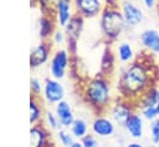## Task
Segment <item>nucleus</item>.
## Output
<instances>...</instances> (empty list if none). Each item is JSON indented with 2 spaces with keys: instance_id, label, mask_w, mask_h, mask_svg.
Instances as JSON below:
<instances>
[{
  "instance_id": "obj_1",
  "label": "nucleus",
  "mask_w": 159,
  "mask_h": 147,
  "mask_svg": "<svg viewBox=\"0 0 159 147\" xmlns=\"http://www.w3.org/2000/svg\"><path fill=\"white\" fill-rule=\"evenodd\" d=\"M155 65L149 53L123 65L114 82L117 96L135 103L147 90L157 85Z\"/></svg>"
},
{
  "instance_id": "obj_2",
  "label": "nucleus",
  "mask_w": 159,
  "mask_h": 147,
  "mask_svg": "<svg viewBox=\"0 0 159 147\" xmlns=\"http://www.w3.org/2000/svg\"><path fill=\"white\" fill-rule=\"evenodd\" d=\"M116 98L114 83L107 75H96L82 85V99L96 114H106Z\"/></svg>"
},
{
  "instance_id": "obj_3",
  "label": "nucleus",
  "mask_w": 159,
  "mask_h": 147,
  "mask_svg": "<svg viewBox=\"0 0 159 147\" xmlns=\"http://www.w3.org/2000/svg\"><path fill=\"white\" fill-rule=\"evenodd\" d=\"M99 26L106 44H112L127 30V25L119 5H104L99 14Z\"/></svg>"
},
{
  "instance_id": "obj_4",
  "label": "nucleus",
  "mask_w": 159,
  "mask_h": 147,
  "mask_svg": "<svg viewBox=\"0 0 159 147\" xmlns=\"http://www.w3.org/2000/svg\"><path fill=\"white\" fill-rule=\"evenodd\" d=\"M135 110H137V105H135L134 101H130V100L117 96L106 114L116 122L117 126L123 127L125 121L128 120V117Z\"/></svg>"
},
{
  "instance_id": "obj_5",
  "label": "nucleus",
  "mask_w": 159,
  "mask_h": 147,
  "mask_svg": "<svg viewBox=\"0 0 159 147\" xmlns=\"http://www.w3.org/2000/svg\"><path fill=\"white\" fill-rule=\"evenodd\" d=\"M70 54L71 53L66 48H57L52 53L48 64V70L52 78L61 80L66 77L70 68Z\"/></svg>"
},
{
  "instance_id": "obj_6",
  "label": "nucleus",
  "mask_w": 159,
  "mask_h": 147,
  "mask_svg": "<svg viewBox=\"0 0 159 147\" xmlns=\"http://www.w3.org/2000/svg\"><path fill=\"white\" fill-rule=\"evenodd\" d=\"M119 9L123 14L127 28H135L144 22V11L134 0H122Z\"/></svg>"
},
{
  "instance_id": "obj_7",
  "label": "nucleus",
  "mask_w": 159,
  "mask_h": 147,
  "mask_svg": "<svg viewBox=\"0 0 159 147\" xmlns=\"http://www.w3.org/2000/svg\"><path fill=\"white\" fill-rule=\"evenodd\" d=\"M66 95V89L63 84L56 78H46L42 88V99L46 104L56 105L58 101L63 100Z\"/></svg>"
},
{
  "instance_id": "obj_8",
  "label": "nucleus",
  "mask_w": 159,
  "mask_h": 147,
  "mask_svg": "<svg viewBox=\"0 0 159 147\" xmlns=\"http://www.w3.org/2000/svg\"><path fill=\"white\" fill-rule=\"evenodd\" d=\"M117 130L116 122L107 114H97L91 122V132L98 138H109Z\"/></svg>"
},
{
  "instance_id": "obj_9",
  "label": "nucleus",
  "mask_w": 159,
  "mask_h": 147,
  "mask_svg": "<svg viewBox=\"0 0 159 147\" xmlns=\"http://www.w3.org/2000/svg\"><path fill=\"white\" fill-rule=\"evenodd\" d=\"M75 14L82 16L83 19H93L99 16L104 7L102 0H72Z\"/></svg>"
},
{
  "instance_id": "obj_10",
  "label": "nucleus",
  "mask_w": 159,
  "mask_h": 147,
  "mask_svg": "<svg viewBox=\"0 0 159 147\" xmlns=\"http://www.w3.org/2000/svg\"><path fill=\"white\" fill-rule=\"evenodd\" d=\"M123 128L125 130V132L129 136V138L140 141V140L144 138V135H145V120L140 115V112L138 110H135L128 117V120L125 121Z\"/></svg>"
},
{
  "instance_id": "obj_11",
  "label": "nucleus",
  "mask_w": 159,
  "mask_h": 147,
  "mask_svg": "<svg viewBox=\"0 0 159 147\" xmlns=\"http://www.w3.org/2000/svg\"><path fill=\"white\" fill-rule=\"evenodd\" d=\"M51 131L42 124L31 125L30 128V147H53L51 143Z\"/></svg>"
},
{
  "instance_id": "obj_12",
  "label": "nucleus",
  "mask_w": 159,
  "mask_h": 147,
  "mask_svg": "<svg viewBox=\"0 0 159 147\" xmlns=\"http://www.w3.org/2000/svg\"><path fill=\"white\" fill-rule=\"evenodd\" d=\"M139 42L147 53L159 56V31L157 28H144L139 35Z\"/></svg>"
},
{
  "instance_id": "obj_13",
  "label": "nucleus",
  "mask_w": 159,
  "mask_h": 147,
  "mask_svg": "<svg viewBox=\"0 0 159 147\" xmlns=\"http://www.w3.org/2000/svg\"><path fill=\"white\" fill-rule=\"evenodd\" d=\"M50 57H51V44H50V42L43 41L31 51L30 58H29L30 67L32 69L39 68V67L43 65L50 59Z\"/></svg>"
},
{
  "instance_id": "obj_14",
  "label": "nucleus",
  "mask_w": 159,
  "mask_h": 147,
  "mask_svg": "<svg viewBox=\"0 0 159 147\" xmlns=\"http://www.w3.org/2000/svg\"><path fill=\"white\" fill-rule=\"evenodd\" d=\"M73 5L71 4V1L67 0H56L55 4V17H56V22L58 26L65 27L68 21L72 19V16L75 15V9L72 7Z\"/></svg>"
},
{
  "instance_id": "obj_15",
  "label": "nucleus",
  "mask_w": 159,
  "mask_h": 147,
  "mask_svg": "<svg viewBox=\"0 0 159 147\" xmlns=\"http://www.w3.org/2000/svg\"><path fill=\"white\" fill-rule=\"evenodd\" d=\"M53 111L55 114L57 115L58 117V121L61 124V127H65V128H68L71 126V124L75 120V112L70 105L68 101H66L65 99L58 101L56 105H53Z\"/></svg>"
},
{
  "instance_id": "obj_16",
  "label": "nucleus",
  "mask_w": 159,
  "mask_h": 147,
  "mask_svg": "<svg viewBox=\"0 0 159 147\" xmlns=\"http://www.w3.org/2000/svg\"><path fill=\"white\" fill-rule=\"evenodd\" d=\"M114 53H116V58L117 62H119L120 64L125 65L130 62H133L138 56L135 54L134 47L130 42L128 41H120L117 42L116 48H114Z\"/></svg>"
},
{
  "instance_id": "obj_17",
  "label": "nucleus",
  "mask_w": 159,
  "mask_h": 147,
  "mask_svg": "<svg viewBox=\"0 0 159 147\" xmlns=\"http://www.w3.org/2000/svg\"><path fill=\"white\" fill-rule=\"evenodd\" d=\"M116 62H117V58H116L114 49H112L109 44H106V48L103 49L101 56V74L111 77L114 73Z\"/></svg>"
},
{
  "instance_id": "obj_18",
  "label": "nucleus",
  "mask_w": 159,
  "mask_h": 147,
  "mask_svg": "<svg viewBox=\"0 0 159 147\" xmlns=\"http://www.w3.org/2000/svg\"><path fill=\"white\" fill-rule=\"evenodd\" d=\"M29 110H30V124L31 125H36V124H40L42 122V119H43V114H45V110L40 103V99L39 96L36 95H31L30 96V103H29Z\"/></svg>"
},
{
  "instance_id": "obj_19",
  "label": "nucleus",
  "mask_w": 159,
  "mask_h": 147,
  "mask_svg": "<svg viewBox=\"0 0 159 147\" xmlns=\"http://www.w3.org/2000/svg\"><path fill=\"white\" fill-rule=\"evenodd\" d=\"M68 130L71 131V133L75 136L76 140H82L86 135L89 133L91 125L88 124V121L84 117L77 116V117H75V120L71 124V126L68 127Z\"/></svg>"
},
{
  "instance_id": "obj_20",
  "label": "nucleus",
  "mask_w": 159,
  "mask_h": 147,
  "mask_svg": "<svg viewBox=\"0 0 159 147\" xmlns=\"http://www.w3.org/2000/svg\"><path fill=\"white\" fill-rule=\"evenodd\" d=\"M83 22H84V19L77 14H75L72 16V19L68 21V23L65 26V32L67 35V37L70 38H75L77 40L82 32V28H83Z\"/></svg>"
},
{
  "instance_id": "obj_21",
  "label": "nucleus",
  "mask_w": 159,
  "mask_h": 147,
  "mask_svg": "<svg viewBox=\"0 0 159 147\" xmlns=\"http://www.w3.org/2000/svg\"><path fill=\"white\" fill-rule=\"evenodd\" d=\"M157 91H158V85H155V86L150 88L149 90H147L135 101L137 110H139L142 107H145V106H155V104H157Z\"/></svg>"
},
{
  "instance_id": "obj_22",
  "label": "nucleus",
  "mask_w": 159,
  "mask_h": 147,
  "mask_svg": "<svg viewBox=\"0 0 159 147\" xmlns=\"http://www.w3.org/2000/svg\"><path fill=\"white\" fill-rule=\"evenodd\" d=\"M42 124L51 131V132H56L61 128V124L58 121V117L57 115L55 114V111L52 110H45V114H43V119H42Z\"/></svg>"
},
{
  "instance_id": "obj_23",
  "label": "nucleus",
  "mask_w": 159,
  "mask_h": 147,
  "mask_svg": "<svg viewBox=\"0 0 159 147\" xmlns=\"http://www.w3.org/2000/svg\"><path fill=\"white\" fill-rule=\"evenodd\" d=\"M55 32V26H53V22L50 17H41L40 20V37L46 41L48 37L51 38V36L53 35Z\"/></svg>"
},
{
  "instance_id": "obj_24",
  "label": "nucleus",
  "mask_w": 159,
  "mask_h": 147,
  "mask_svg": "<svg viewBox=\"0 0 159 147\" xmlns=\"http://www.w3.org/2000/svg\"><path fill=\"white\" fill-rule=\"evenodd\" d=\"M56 138L62 147H70L71 143L76 140L75 136L71 133V131L65 127H61L58 131H56Z\"/></svg>"
},
{
  "instance_id": "obj_25",
  "label": "nucleus",
  "mask_w": 159,
  "mask_h": 147,
  "mask_svg": "<svg viewBox=\"0 0 159 147\" xmlns=\"http://www.w3.org/2000/svg\"><path fill=\"white\" fill-rule=\"evenodd\" d=\"M148 135L152 143H159V117L150 121L148 125Z\"/></svg>"
},
{
  "instance_id": "obj_26",
  "label": "nucleus",
  "mask_w": 159,
  "mask_h": 147,
  "mask_svg": "<svg viewBox=\"0 0 159 147\" xmlns=\"http://www.w3.org/2000/svg\"><path fill=\"white\" fill-rule=\"evenodd\" d=\"M138 111L144 117V120L148 121V122H150V121H153V120L159 117V114H158V110H157L155 106H145V107L139 109Z\"/></svg>"
},
{
  "instance_id": "obj_27",
  "label": "nucleus",
  "mask_w": 159,
  "mask_h": 147,
  "mask_svg": "<svg viewBox=\"0 0 159 147\" xmlns=\"http://www.w3.org/2000/svg\"><path fill=\"white\" fill-rule=\"evenodd\" d=\"M51 42L56 46H61L65 42H67V35L65 31H61V30H55L53 35L51 36Z\"/></svg>"
},
{
  "instance_id": "obj_28",
  "label": "nucleus",
  "mask_w": 159,
  "mask_h": 147,
  "mask_svg": "<svg viewBox=\"0 0 159 147\" xmlns=\"http://www.w3.org/2000/svg\"><path fill=\"white\" fill-rule=\"evenodd\" d=\"M42 88H43V83H41L40 79H37V78H31L30 79V91H31V95L40 96V94L42 93Z\"/></svg>"
},
{
  "instance_id": "obj_29",
  "label": "nucleus",
  "mask_w": 159,
  "mask_h": 147,
  "mask_svg": "<svg viewBox=\"0 0 159 147\" xmlns=\"http://www.w3.org/2000/svg\"><path fill=\"white\" fill-rule=\"evenodd\" d=\"M81 141H82V143H83V147H101V146H99L98 137L94 136L93 133L86 135Z\"/></svg>"
},
{
  "instance_id": "obj_30",
  "label": "nucleus",
  "mask_w": 159,
  "mask_h": 147,
  "mask_svg": "<svg viewBox=\"0 0 159 147\" xmlns=\"http://www.w3.org/2000/svg\"><path fill=\"white\" fill-rule=\"evenodd\" d=\"M143 6L148 10H154L159 6V0H140Z\"/></svg>"
},
{
  "instance_id": "obj_31",
  "label": "nucleus",
  "mask_w": 159,
  "mask_h": 147,
  "mask_svg": "<svg viewBox=\"0 0 159 147\" xmlns=\"http://www.w3.org/2000/svg\"><path fill=\"white\" fill-rule=\"evenodd\" d=\"M124 147H145V146H144V145H143L140 141H137V140H132V141L127 142Z\"/></svg>"
},
{
  "instance_id": "obj_32",
  "label": "nucleus",
  "mask_w": 159,
  "mask_h": 147,
  "mask_svg": "<svg viewBox=\"0 0 159 147\" xmlns=\"http://www.w3.org/2000/svg\"><path fill=\"white\" fill-rule=\"evenodd\" d=\"M70 147H83V143H82L81 140H75V141L71 143Z\"/></svg>"
},
{
  "instance_id": "obj_33",
  "label": "nucleus",
  "mask_w": 159,
  "mask_h": 147,
  "mask_svg": "<svg viewBox=\"0 0 159 147\" xmlns=\"http://www.w3.org/2000/svg\"><path fill=\"white\" fill-rule=\"evenodd\" d=\"M104 2V5H119L118 0H102Z\"/></svg>"
},
{
  "instance_id": "obj_34",
  "label": "nucleus",
  "mask_w": 159,
  "mask_h": 147,
  "mask_svg": "<svg viewBox=\"0 0 159 147\" xmlns=\"http://www.w3.org/2000/svg\"><path fill=\"white\" fill-rule=\"evenodd\" d=\"M155 107H157L158 114H159V86H158V91H157V104H155Z\"/></svg>"
},
{
  "instance_id": "obj_35",
  "label": "nucleus",
  "mask_w": 159,
  "mask_h": 147,
  "mask_svg": "<svg viewBox=\"0 0 159 147\" xmlns=\"http://www.w3.org/2000/svg\"><path fill=\"white\" fill-rule=\"evenodd\" d=\"M147 147H159V146H158V145H155V143H152V142H150V145H148Z\"/></svg>"
},
{
  "instance_id": "obj_36",
  "label": "nucleus",
  "mask_w": 159,
  "mask_h": 147,
  "mask_svg": "<svg viewBox=\"0 0 159 147\" xmlns=\"http://www.w3.org/2000/svg\"><path fill=\"white\" fill-rule=\"evenodd\" d=\"M157 15H158V19H159V6L157 7Z\"/></svg>"
},
{
  "instance_id": "obj_37",
  "label": "nucleus",
  "mask_w": 159,
  "mask_h": 147,
  "mask_svg": "<svg viewBox=\"0 0 159 147\" xmlns=\"http://www.w3.org/2000/svg\"><path fill=\"white\" fill-rule=\"evenodd\" d=\"M158 146H159V143H158Z\"/></svg>"
}]
</instances>
